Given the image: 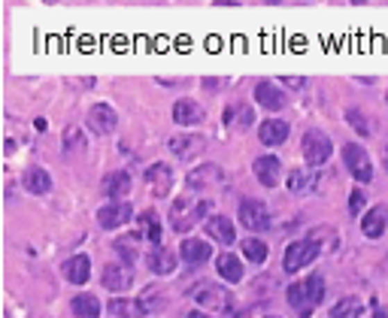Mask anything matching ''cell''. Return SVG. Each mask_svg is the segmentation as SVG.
Segmentation results:
<instances>
[{
    "label": "cell",
    "mask_w": 388,
    "mask_h": 318,
    "mask_svg": "<svg viewBox=\"0 0 388 318\" xmlns=\"http://www.w3.org/2000/svg\"><path fill=\"white\" fill-rule=\"evenodd\" d=\"M370 318H388V309H385V306H376V309H373V315H370Z\"/></svg>",
    "instance_id": "obj_36"
},
{
    "label": "cell",
    "mask_w": 388,
    "mask_h": 318,
    "mask_svg": "<svg viewBox=\"0 0 388 318\" xmlns=\"http://www.w3.org/2000/svg\"><path fill=\"white\" fill-rule=\"evenodd\" d=\"M264 318H276V315H264Z\"/></svg>",
    "instance_id": "obj_39"
},
{
    "label": "cell",
    "mask_w": 388,
    "mask_h": 318,
    "mask_svg": "<svg viewBox=\"0 0 388 318\" xmlns=\"http://www.w3.org/2000/svg\"><path fill=\"white\" fill-rule=\"evenodd\" d=\"M206 237H216L221 246H230V242L237 240V233H234V224H230L225 215H210V219H206Z\"/></svg>",
    "instance_id": "obj_25"
},
{
    "label": "cell",
    "mask_w": 388,
    "mask_h": 318,
    "mask_svg": "<svg viewBox=\"0 0 388 318\" xmlns=\"http://www.w3.org/2000/svg\"><path fill=\"white\" fill-rule=\"evenodd\" d=\"M115 124H119V115L110 103H94L92 112H88V131L94 133V137H110L115 131Z\"/></svg>",
    "instance_id": "obj_7"
},
{
    "label": "cell",
    "mask_w": 388,
    "mask_h": 318,
    "mask_svg": "<svg viewBox=\"0 0 388 318\" xmlns=\"http://www.w3.org/2000/svg\"><path fill=\"white\" fill-rule=\"evenodd\" d=\"M285 297H288V306L297 309V315L307 318V315L312 312V309H316V306L321 303V300H325V279H321L319 273H312L310 279L288 285Z\"/></svg>",
    "instance_id": "obj_1"
},
{
    "label": "cell",
    "mask_w": 388,
    "mask_h": 318,
    "mask_svg": "<svg viewBox=\"0 0 388 318\" xmlns=\"http://www.w3.org/2000/svg\"><path fill=\"white\" fill-rule=\"evenodd\" d=\"M179 255H183V261L188 267H201V264H206L212 258V246L206 240L188 237V240H183V246H179Z\"/></svg>",
    "instance_id": "obj_12"
},
{
    "label": "cell",
    "mask_w": 388,
    "mask_h": 318,
    "mask_svg": "<svg viewBox=\"0 0 388 318\" xmlns=\"http://www.w3.org/2000/svg\"><path fill=\"white\" fill-rule=\"evenodd\" d=\"M22 185L31 191V194H49L52 191V176H49L43 167H28L22 176Z\"/></svg>",
    "instance_id": "obj_23"
},
{
    "label": "cell",
    "mask_w": 388,
    "mask_h": 318,
    "mask_svg": "<svg viewBox=\"0 0 388 318\" xmlns=\"http://www.w3.org/2000/svg\"><path fill=\"white\" fill-rule=\"evenodd\" d=\"M237 112V124H240V131H246L252 124V110L249 106H240V110H234Z\"/></svg>",
    "instance_id": "obj_35"
},
{
    "label": "cell",
    "mask_w": 388,
    "mask_h": 318,
    "mask_svg": "<svg viewBox=\"0 0 388 318\" xmlns=\"http://www.w3.org/2000/svg\"><path fill=\"white\" fill-rule=\"evenodd\" d=\"M382 164H385V170H388V146L382 149Z\"/></svg>",
    "instance_id": "obj_37"
},
{
    "label": "cell",
    "mask_w": 388,
    "mask_h": 318,
    "mask_svg": "<svg viewBox=\"0 0 388 318\" xmlns=\"http://www.w3.org/2000/svg\"><path fill=\"white\" fill-rule=\"evenodd\" d=\"M170 149L176 158H183V161H192L206 149V140L197 137V133H179V137H170Z\"/></svg>",
    "instance_id": "obj_10"
},
{
    "label": "cell",
    "mask_w": 388,
    "mask_h": 318,
    "mask_svg": "<svg viewBox=\"0 0 388 318\" xmlns=\"http://www.w3.org/2000/svg\"><path fill=\"white\" fill-rule=\"evenodd\" d=\"M385 228H388V206L385 203L373 206L364 219H361V231H364V237H370V240H379L385 233Z\"/></svg>",
    "instance_id": "obj_15"
},
{
    "label": "cell",
    "mask_w": 388,
    "mask_h": 318,
    "mask_svg": "<svg viewBox=\"0 0 388 318\" xmlns=\"http://www.w3.org/2000/svg\"><path fill=\"white\" fill-rule=\"evenodd\" d=\"M258 137H261L264 146H282L285 140H288V122H282V119H267L258 128Z\"/></svg>",
    "instance_id": "obj_22"
},
{
    "label": "cell",
    "mask_w": 388,
    "mask_h": 318,
    "mask_svg": "<svg viewBox=\"0 0 388 318\" xmlns=\"http://www.w3.org/2000/svg\"><path fill=\"white\" fill-rule=\"evenodd\" d=\"M64 276H67L70 285H85L88 276H92V261L85 255H73L64 261Z\"/></svg>",
    "instance_id": "obj_19"
},
{
    "label": "cell",
    "mask_w": 388,
    "mask_h": 318,
    "mask_svg": "<svg viewBox=\"0 0 388 318\" xmlns=\"http://www.w3.org/2000/svg\"><path fill=\"white\" fill-rule=\"evenodd\" d=\"M216 270H219V276H221L225 282H240V279H243V264H240V258L230 255V252H225V255L216 258Z\"/></svg>",
    "instance_id": "obj_26"
},
{
    "label": "cell",
    "mask_w": 388,
    "mask_h": 318,
    "mask_svg": "<svg viewBox=\"0 0 388 318\" xmlns=\"http://www.w3.org/2000/svg\"><path fill=\"white\" fill-rule=\"evenodd\" d=\"M252 170H255V179H258L264 188H273L276 182H279V158H276V155H261V158H255Z\"/></svg>",
    "instance_id": "obj_14"
},
{
    "label": "cell",
    "mask_w": 388,
    "mask_h": 318,
    "mask_svg": "<svg viewBox=\"0 0 388 318\" xmlns=\"http://www.w3.org/2000/svg\"><path fill=\"white\" fill-rule=\"evenodd\" d=\"M331 152H334V143L328 140V133H321V131L303 133V158H307L310 167H321L331 158Z\"/></svg>",
    "instance_id": "obj_5"
},
{
    "label": "cell",
    "mask_w": 388,
    "mask_h": 318,
    "mask_svg": "<svg viewBox=\"0 0 388 318\" xmlns=\"http://www.w3.org/2000/svg\"><path fill=\"white\" fill-rule=\"evenodd\" d=\"M192 297L201 306H216V309H228L230 306L228 291H221L219 285H212V282H197V288L192 291Z\"/></svg>",
    "instance_id": "obj_13"
},
{
    "label": "cell",
    "mask_w": 388,
    "mask_h": 318,
    "mask_svg": "<svg viewBox=\"0 0 388 318\" xmlns=\"http://www.w3.org/2000/svg\"><path fill=\"white\" fill-rule=\"evenodd\" d=\"M130 219H134V209H130V203H125V200H115V203H106L103 209H97V221H101V228H106V231L121 228V224H128Z\"/></svg>",
    "instance_id": "obj_8"
},
{
    "label": "cell",
    "mask_w": 388,
    "mask_h": 318,
    "mask_svg": "<svg viewBox=\"0 0 388 318\" xmlns=\"http://www.w3.org/2000/svg\"><path fill=\"white\" fill-rule=\"evenodd\" d=\"M219 182H221V167L219 164H201L188 173L185 185L192 191H203V188H216Z\"/></svg>",
    "instance_id": "obj_9"
},
{
    "label": "cell",
    "mask_w": 388,
    "mask_h": 318,
    "mask_svg": "<svg viewBox=\"0 0 388 318\" xmlns=\"http://www.w3.org/2000/svg\"><path fill=\"white\" fill-rule=\"evenodd\" d=\"M130 285H134V270H130V264H106L103 267V288L128 291Z\"/></svg>",
    "instance_id": "obj_11"
},
{
    "label": "cell",
    "mask_w": 388,
    "mask_h": 318,
    "mask_svg": "<svg viewBox=\"0 0 388 318\" xmlns=\"http://www.w3.org/2000/svg\"><path fill=\"white\" fill-rule=\"evenodd\" d=\"M319 185V176L312 173V167L310 170H292L288 173V188L294 191V194H307V191H312Z\"/></svg>",
    "instance_id": "obj_28"
},
{
    "label": "cell",
    "mask_w": 388,
    "mask_h": 318,
    "mask_svg": "<svg viewBox=\"0 0 388 318\" xmlns=\"http://www.w3.org/2000/svg\"><path fill=\"white\" fill-rule=\"evenodd\" d=\"M146 182H149V188H152L155 197H164L173 185V170L167 164H152L146 170Z\"/></svg>",
    "instance_id": "obj_17"
},
{
    "label": "cell",
    "mask_w": 388,
    "mask_h": 318,
    "mask_svg": "<svg viewBox=\"0 0 388 318\" xmlns=\"http://www.w3.org/2000/svg\"><path fill=\"white\" fill-rule=\"evenodd\" d=\"M321 252V246L316 240H294V242H288V249H285V255H282V267H285V273H297V270H303L307 264H312L319 258Z\"/></svg>",
    "instance_id": "obj_3"
},
{
    "label": "cell",
    "mask_w": 388,
    "mask_h": 318,
    "mask_svg": "<svg viewBox=\"0 0 388 318\" xmlns=\"http://www.w3.org/2000/svg\"><path fill=\"white\" fill-rule=\"evenodd\" d=\"M110 312L115 318H143L149 312V303L146 300H128V297H112L110 300Z\"/></svg>",
    "instance_id": "obj_18"
},
{
    "label": "cell",
    "mask_w": 388,
    "mask_h": 318,
    "mask_svg": "<svg viewBox=\"0 0 388 318\" xmlns=\"http://www.w3.org/2000/svg\"><path fill=\"white\" fill-rule=\"evenodd\" d=\"M243 255H246V261H252V264H264L267 261V242L264 240H243Z\"/></svg>",
    "instance_id": "obj_30"
},
{
    "label": "cell",
    "mask_w": 388,
    "mask_h": 318,
    "mask_svg": "<svg viewBox=\"0 0 388 318\" xmlns=\"http://www.w3.org/2000/svg\"><path fill=\"white\" fill-rule=\"evenodd\" d=\"M212 209L210 200H197V203H192V197H176L173 200V206H170V224H173V231L176 233H188L194 228L197 221L203 219L206 212Z\"/></svg>",
    "instance_id": "obj_2"
},
{
    "label": "cell",
    "mask_w": 388,
    "mask_h": 318,
    "mask_svg": "<svg viewBox=\"0 0 388 318\" xmlns=\"http://www.w3.org/2000/svg\"><path fill=\"white\" fill-rule=\"evenodd\" d=\"M255 100H258V106H264L267 112H279L285 106V94L273 85V82H258V85H255Z\"/></svg>",
    "instance_id": "obj_16"
},
{
    "label": "cell",
    "mask_w": 388,
    "mask_h": 318,
    "mask_svg": "<svg viewBox=\"0 0 388 318\" xmlns=\"http://www.w3.org/2000/svg\"><path fill=\"white\" fill-rule=\"evenodd\" d=\"M240 224L249 231H267L270 228V212L261 200H252L246 197L240 200Z\"/></svg>",
    "instance_id": "obj_6"
},
{
    "label": "cell",
    "mask_w": 388,
    "mask_h": 318,
    "mask_svg": "<svg viewBox=\"0 0 388 318\" xmlns=\"http://www.w3.org/2000/svg\"><path fill=\"white\" fill-rule=\"evenodd\" d=\"M70 309L76 318H97L101 315V300L94 294H76L70 300Z\"/></svg>",
    "instance_id": "obj_27"
},
{
    "label": "cell",
    "mask_w": 388,
    "mask_h": 318,
    "mask_svg": "<svg viewBox=\"0 0 388 318\" xmlns=\"http://www.w3.org/2000/svg\"><path fill=\"white\" fill-rule=\"evenodd\" d=\"M79 149H82V133L76 131V128H70L67 133H64V152H79Z\"/></svg>",
    "instance_id": "obj_33"
},
{
    "label": "cell",
    "mask_w": 388,
    "mask_h": 318,
    "mask_svg": "<svg viewBox=\"0 0 388 318\" xmlns=\"http://www.w3.org/2000/svg\"><path fill=\"white\" fill-rule=\"evenodd\" d=\"M346 119H349V124L361 133V137H367V133H370V124H367V119H364V112H361V110H349V112H346Z\"/></svg>",
    "instance_id": "obj_32"
},
{
    "label": "cell",
    "mask_w": 388,
    "mask_h": 318,
    "mask_svg": "<svg viewBox=\"0 0 388 318\" xmlns=\"http://www.w3.org/2000/svg\"><path fill=\"white\" fill-rule=\"evenodd\" d=\"M361 300L358 297H343L337 300V306L328 312V318H361Z\"/></svg>",
    "instance_id": "obj_29"
},
{
    "label": "cell",
    "mask_w": 388,
    "mask_h": 318,
    "mask_svg": "<svg viewBox=\"0 0 388 318\" xmlns=\"http://www.w3.org/2000/svg\"><path fill=\"white\" fill-rule=\"evenodd\" d=\"M188 318H210V315H203V312H188Z\"/></svg>",
    "instance_id": "obj_38"
},
{
    "label": "cell",
    "mask_w": 388,
    "mask_h": 318,
    "mask_svg": "<svg viewBox=\"0 0 388 318\" xmlns=\"http://www.w3.org/2000/svg\"><path fill=\"white\" fill-rule=\"evenodd\" d=\"M140 228H146V240L155 242V246H161V224L155 219V212H143L140 215Z\"/></svg>",
    "instance_id": "obj_31"
},
{
    "label": "cell",
    "mask_w": 388,
    "mask_h": 318,
    "mask_svg": "<svg viewBox=\"0 0 388 318\" xmlns=\"http://www.w3.org/2000/svg\"><path fill=\"white\" fill-rule=\"evenodd\" d=\"M173 122L176 124H201L203 122V110H201V103H194V100H176L173 103Z\"/></svg>",
    "instance_id": "obj_24"
},
{
    "label": "cell",
    "mask_w": 388,
    "mask_h": 318,
    "mask_svg": "<svg viewBox=\"0 0 388 318\" xmlns=\"http://www.w3.org/2000/svg\"><path fill=\"white\" fill-rule=\"evenodd\" d=\"M101 191L112 200V203H115V200H121V197H125L128 191H130V173H128V170H115V173H110V176L103 179Z\"/></svg>",
    "instance_id": "obj_20"
},
{
    "label": "cell",
    "mask_w": 388,
    "mask_h": 318,
    "mask_svg": "<svg viewBox=\"0 0 388 318\" xmlns=\"http://www.w3.org/2000/svg\"><path fill=\"white\" fill-rule=\"evenodd\" d=\"M343 164H346V170H349L358 182H364V185L373 179V164H370V155L358 143H346L343 146Z\"/></svg>",
    "instance_id": "obj_4"
},
{
    "label": "cell",
    "mask_w": 388,
    "mask_h": 318,
    "mask_svg": "<svg viewBox=\"0 0 388 318\" xmlns=\"http://www.w3.org/2000/svg\"><path fill=\"white\" fill-rule=\"evenodd\" d=\"M146 264H149V270H152V273L167 276V273L176 270V255H173L170 249H164V246H155L152 252L146 255Z\"/></svg>",
    "instance_id": "obj_21"
},
{
    "label": "cell",
    "mask_w": 388,
    "mask_h": 318,
    "mask_svg": "<svg viewBox=\"0 0 388 318\" xmlns=\"http://www.w3.org/2000/svg\"><path fill=\"white\" fill-rule=\"evenodd\" d=\"M364 203H367V194L361 188H355L352 197H349V209H352V212H361V209H364Z\"/></svg>",
    "instance_id": "obj_34"
}]
</instances>
